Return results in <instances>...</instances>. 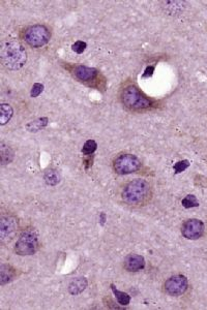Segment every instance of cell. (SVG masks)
Masks as SVG:
<instances>
[{
	"mask_svg": "<svg viewBox=\"0 0 207 310\" xmlns=\"http://www.w3.org/2000/svg\"><path fill=\"white\" fill-rule=\"evenodd\" d=\"M122 201L132 207H144L152 199V187L144 179H135L124 185Z\"/></svg>",
	"mask_w": 207,
	"mask_h": 310,
	"instance_id": "1",
	"label": "cell"
},
{
	"mask_svg": "<svg viewBox=\"0 0 207 310\" xmlns=\"http://www.w3.org/2000/svg\"><path fill=\"white\" fill-rule=\"evenodd\" d=\"M0 58L4 68L10 71H17L25 66L27 60V53L18 41L7 40L1 44Z\"/></svg>",
	"mask_w": 207,
	"mask_h": 310,
	"instance_id": "2",
	"label": "cell"
},
{
	"mask_svg": "<svg viewBox=\"0 0 207 310\" xmlns=\"http://www.w3.org/2000/svg\"><path fill=\"white\" fill-rule=\"evenodd\" d=\"M120 100L126 109L135 112L144 111L153 106V100L141 92L140 89L133 84L125 85L121 89Z\"/></svg>",
	"mask_w": 207,
	"mask_h": 310,
	"instance_id": "3",
	"label": "cell"
},
{
	"mask_svg": "<svg viewBox=\"0 0 207 310\" xmlns=\"http://www.w3.org/2000/svg\"><path fill=\"white\" fill-rule=\"evenodd\" d=\"M51 38V33L45 25L36 24L29 26L23 32V40L31 48H42Z\"/></svg>",
	"mask_w": 207,
	"mask_h": 310,
	"instance_id": "4",
	"label": "cell"
},
{
	"mask_svg": "<svg viewBox=\"0 0 207 310\" xmlns=\"http://www.w3.org/2000/svg\"><path fill=\"white\" fill-rule=\"evenodd\" d=\"M38 236L33 229L26 230L18 238L15 251L19 255H32L38 249Z\"/></svg>",
	"mask_w": 207,
	"mask_h": 310,
	"instance_id": "5",
	"label": "cell"
},
{
	"mask_svg": "<svg viewBox=\"0 0 207 310\" xmlns=\"http://www.w3.org/2000/svg\"><path fill=\"white\" fill-rule=\"evenodd\" d=\"M140 167L141 161L133 154H120L113 161V169L118 175L133 174L139 171Z\"/></svg>",
	"mask_w": 207,
	"mask_h": 310,
	"instance_id": "6",
	"label": "cell"
},
{
	"mask_svg": "<svg viewBox=\"0 0 207 310\" xmlns=\"http://www.w3.org/2000/svg\"><path fill=\"white\" fill-rule=\"evenodd\" d=\"M189 287L188 278L185 275H174L168 278L164 283L165 292L173 297L185 294Z\"/></svg>",
	"mask_w": 207,
	"mask_h": 310,
	"instance_id": "7",
	"label": "cell"
},
{
	"mask_svg": "<svg viewBox=\"0 0 207 310\" xmlns=\"http://www.w3.org/2000/svg\"><path fill=\"white\" fill-rule=\"evenodd\" d=\"M204 224L197 218L188 219L181 227V234L188 240H197L204 234Z\"/></svg>",
	"mask_w": 207,
	"mask_h": 310,
	"instance_id": "8",
	"label": "cell"
},
{
	"mask_svg": "<svg viewBox=\"0 0 207 310\" xmlns=\"http://www.w3.org/2000/svg\"><path fill=\"white\" fill-rule=\"evenodd\" d=\"M18 229V219L12 215H2L0 221V237L2 241H9Z\"/></svg>",
	"mask_w": 207,
	"mask_h": 310,
	"instance_id": "9",
	"label": "cell"
},
{
	"mask_svg": "<svg viewBox=\"0 0 207 310\" xmlns=\"http://www.w3.org/2000/svg\"><path fill=\"white\" fill-rule=\"evenodd\" d=\"M72 74L77 80H79L85 84H92L99 77V71L93 68H88L85 66H75Z\"/></svg>",
	"mask_w": 207,
	"mask_h": 310,
	"instance_id": "10",
	"label": "cell"
},
{
	"mask_svg": "<svg viewBox=\"0 0 207 310\" xmlns=\"http://www.w3.org/2000/svg\"><path fill=\"white\" fill-rule=\"evenodd\" d=\"M124 269L128 272H137L145 267V260L143 256L138 254H129L124 260Z\"/></svg>",
	"mask_w": 207,
	"mask_h": 310,
	"instance_id": "11",
	"label": "cell"
},
{
	"mask_svg": "<svg viewBox=\"0 0 207 310\" xmlns=\"http://www.w3.org/2000/svg\"><path fill=\"white\" fill-rule=\"evenodd\" d=\"M87 279L84 277H79L74 279L69 286V292L72 295H79L82 292L85 291V289L87 288Z\"/></svg>",
	"mask_w": 207,
	"mask_h": 310,
	"instance_id": "12",
	"label": "cell"
},
{
	"mask_svg": "<svg viewBox=\"0 0 207 310\" xmlns=\"http://www.w3.org/2000/svg\"><path fill=\"white\" fill-rule=\"evenodd\" d=\"M15 277V270L12 269L9 265L2 264L0 267V279H1V286H4L5 283L12 280Z\"/></svg>",
	"mask_w": 207,
	"mask_h": 310,
	"instance_id": "13",
	"label": "cell"
},
{
	"mask_svg": "<svg viewBox=\"0 0 207 310\" xmlns=\"http://www.w3.org/2000/svg\"><path fill=\"white\" fill-rule=\"evenodd\" d=\"M12 114H14V111H12V108L7 105V103H2L0 106V123H1V125L6 124L10 120Z\"/></svg>",
	"mask_w": 207,
	"mask_h": 310,
	"instance_id": "14",
	"label": "cell"
},
{
	"mask_svg": "<svg viewBox=\"0 0 207 310\" xmlns=\"http://www.w3.org/2000/svg\"><path fill=\"white\" fill-rule=\"evenodd\" d=\"M111 290H112L113 294L116 297V299H117V301H118V303L120 305L125 306V305H128L129 302H131V296H129L128 294H126V293L118 291L117 289L115 288L114 284H111Z\"/></svg>",
	"mask_w": 207,
	"mask_h": 310,
	"instance_id": "15",
	"label": "cell"
},
{
	"mask_svg": "<svg viewBox=\"0 0 207 310\" xmlns=\"http://www.w3.org/2000/svg\"><path fill=\"white\" fill-rule=\"evenodd\" d=\"M45 180H46V183L48 185L54 186V185L58 184L59 181H60L59 173L55 170H49L45 174Z\"/></svg>",
	"mask_w": 207,
	"mask_h": 310,
	"instance_id": "16",
	"label": "cell"
},
{
	"mask_svg": "<svg viewBox=\"0 0 207 310\" xmlns=\"http://www.w3.org/2000/svg\"><path fill=\"white\" fill-rule=\"evenodd\" d=\"M47 123H48V118H41L35 121H31L30 123L26 125V128H27L29 132H37V131H40L41 128L45 127Z\"/></svg>",
	"mask_w": 207,
	"mask_h": 310,
	"instance_id": "17",
	"label": "cell"
},
{
	"mask_svg": "<svg viewBox=\"0 0 207 310\" xmlns=\"http://www.w3.org/2000/svg\"><path fill=\"white\" fill-rule=\"evenodd\" d=\"M181 204L187 209L190 208H194V207H198L199 206V202L197 200V198L193 195H189L187 196L183 201H181Z\"/></svg>",
	"mask_w": 207,
	"mask_h": 310,
	"instance_id": "18",
	"label": "cell"
},
{
	"mask_svg": "<svg viewBox=\"0 0 207 310\" xmlns=\"http://www.w3.org/2000/svg\"><path fill=\"white\" fill-rule=\"evenodd\" d=\"M97 148H98L97 142L95 140H88L83 146L82 152L86 155H89V154H93L97 150Z\"/></svg>",
	"mask_w": 207,
	"mask_h": 310,
	"instance_id": "19",
	"label": "cell"
},
{
	"mask_svg": "<svg viewBox=\"0 0 207 310\" xmlns=\"http://www.w3.org/2000/svg\"><path fill=\"white\" fill-rule=\"evenodd\" d=\"M190 166V161L185 159V160H181V161H178L174 164V171L176 174H179L181 172H184L185 170H187L188 167Z\"/></svg>",
	"mask_w": 207,
	"mask_h": 310,
	"instance_id": "20",
	"label": "cell"
},
{
	"mask_svg": "<svg viewBox=\"0 0 207 310\" xmlns=\"http://www.w3.org/2000/svg\"><path fill=\"white\" fill-rule=\"evenodd\" d=\"M86 47H87L86 43H84V42H82V41H78V42H76V43L72 46V49H73V51L75 52V53H77V54H82L83 52L85 51Z\"/></svg>",
	"mask_w": 207,
	"mask_h": 310,
	"instance_id": "21",
	"label": "cell"
},
{
	"mask_svg": "<svg viewBox=\"0 0 207 310\" xmlns=\"http://www.w3.org/2000/svg\"><path fill=\"white\" fill-rule=\"evenodd\" d=\"M43 90H44V85H42L40 83H35L31 89V92H30L31 97H37L43 92Z\"/></svg>",
	"mask_w": 207,
	"mask_h": 310,
	"instance_id": "22",
	"label": "cell"
},
{
	"mask_svg": "<svg viewBox=\"0 0 207 310\" xmlns=\"http://www.w3.org/2000/svg\"><path fill=\"white\" fill-rule=\"evenodd\" d=\"M154 71V67H148L145 71V74L143 75L144 78H148V77H151L152 76V73Z\"/></svg>",
	"mask_w": 207,
	"mask_h": 310,
	"instance_id": "23",
	"label": "cell"
}]
</instances>
